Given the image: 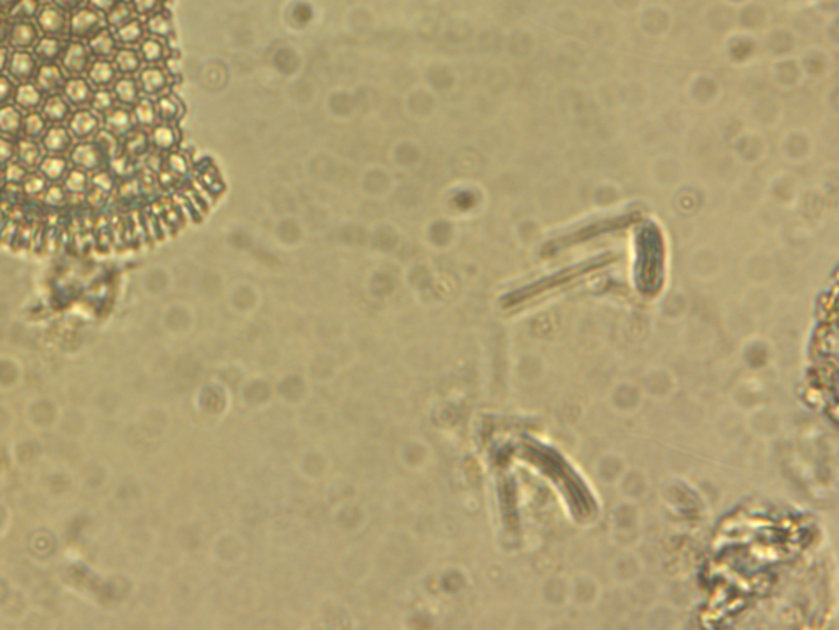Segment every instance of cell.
<instances>
[{
	"label": "cell",
	"mask_w": 839,
	"mask_h": 630,
	"mask_svg": "<svg viewBox=\"0 0 839 630\" xmlns=\"http://www.w3.org/2000/svg\"><path fill=\"white\" fill-rule=\"evenodd\" d=\"M64 71L55 63L43 64L40 71L36 73V88L40 89L43 94L57 95L59 90L64 89Z\"/></svg>",
	"instance_id": "5bb4252c"
},
{
	"label": "cell",
	"mask_w": 839,
	"mask_h": 630,
	"mask_svg": "<svg viewBox=\"0 0 839 630\" xmlns=\"http://www.w3.org/2000/svg\"><path fill=\"white\" fill-rule=\"evenodd\" d=\"M71 143H73L71 133L61 127L51 128V130H48L45 136H43V148H45V151L55 156H61L64 155V153H68L71 150Z\"/></svg>",
	"instance_id": "44dd1931"
},
{
	"label": "cell",
	"mask_w": 839,
	"mask_h": 630,
	"mask_svg": "<svg viewBox=\"0 0 839 630\" xmlns=\"http://www.w3.org/2000/svg\"><path fill=\"white\" fill-rule=\"evenodd\" d=\"M90 181H92V188H97V189H100L105 194L112 192V190L115 189V179H113V176L110 174L108 171H105V168L92 173V179H90Z\"/></svg>",
	"instance_id": "f6af8a7d"
},
{
	"label": "cell",
	"mask_w": 839,
	"mask_h": 630,
	"mask_svg": "<svg viewBox=\"0 0 839 630\" xmlns=\"http://www.w3.org/2000/svg\"><path fill=\"white\" fill-rule=\"evenodd\" d=\"M40 40V28L33 22H17L12 25L10 36H8V45L15 48L17 51H27Z\"/></svg>",
	"instance_id": "4fadbf2b"
},
{
	"label": "cell",
	"mask_w": 839,
	"mask_h": 630,
	"mask_svg": "<svg viewBox=\"0 0 839 630\" xmlns=\"http://www.w3.org/2000/svg\"><path fill=\"white\" fill-rule=\"evenodd\" d=\"M15 156V145L7 138H0V166L8 164Z\"/></svg>",
	"instance_id": "816d5d0a"
},
{
	"label": "cell",
	"mask_w": 839,
	"mask_h": 630,
	"mask_svg": "<svg viewBox=\"0 0 839 630\" xmlns=\"http://www.w3.org/2000/svg\"><path fill=\"white\" fill-rule=\"evenodd\" d=\"M3 178L10 184H22L27 178V168H23L20 163H8Z\"/></svg>",
	"instance_id": "681fc988"
},
{
	"label": "cell",
	"mask_w": 839,
	"mask_h": 630,
	"mask_svg": "<svg viewBox=\"0 0 839 630\" xmlns=\"http://www.w3.org/2000/svg\"><path fill=\"white\" fill-rule=\"evenodd\" d=\"M23 133H25L27 138H30V140H40V138L45 136L46 133V118L40 115V113H30L25 120H23V127H22Z\"/></svg>",
	"instance_id": "f35d334b"
},
{
	"label": "cell",
	"mask_w": 839,
	"mask_h": 630,
	"mask_svg": "<svg viewBox=\"0 0 839 630\" xmlns=\"http://www.w3.org/2000/svg\"><path fill=\"white\" fill-rule=\"evenodd\" d=\"M115 61V68L120 73L125 76H133L136 73H140L143 68V59L140 56V52H136L135 50H128V48H125V50H120L115 52L113 56Z\"/></svg>",
	"instance_id": "83f0119b"
},
{
	"label": "cell",
	"mask_w": 839,
	"mask_h": 630,
	"mask_svg": "<svg viewBox=\"0 0 839 630\" xmlns=\"http://www.w3.org/2000/svg\"><path fill=\"white\" fill-rule=\"evenodd\" d=\"M64 99L73 107H87L92 102V84L89 80L73 78L64 84Z\"/></svg>",
	"instance_id": "ac0fdd59"
},
{
	"label": "cell",
	"mask_w": 839,
	"mask_h": 630,
	"mask_svg": "<svg viewBox=\"0 0 839 630\" xmlns=\"http://www.w3.org/2000/svg\"><path fill=\"white\" fill-rule=\"evenodd\" d=\"M641 388L644 391V396H649V398L658 400H665L674 396L675 389H677V381H675L670 371L658 368V370L649 371L646 374V379L641 384Z\"/></svg>",
	"instance_id": "ba28073f"
},
{
	"label": "cell",
	"mask_w": 839,
	"mask_h": 630,
	"mask_svg": "<svg viewBox=\"0 0 839 630\" xmlns=\"http://www.w3.org/2000/svg\"><path fill=\"white\" fill-rule=\"evenodd\" d=\"M52 4H55L56 7H59L62 12L74 13L76 10H79V8L85 7L87 0H52Z\"/></svg>",
	"instance_id": "f5cc1de1"
},
{
	"label": "cell",
	"mask_w": 839,
	"mask_h": 630,
	"mask_svg": "<svg viewBox=\"0 0 839 630\" xmlns=\"http://www.w3.org/2000/svg\"><path fill=\"white\" fill-rule=\"evenodd\" d=\"M10 30H12L10 18L7 17V13H0V46L6 45V43H8V36H10Z\"/></svg>",
	"instance_id": "db71d44e"
},
{
	"label": "cell",
	"mask_w": 839,
	"mask_h": 630,
	"mask_svg": "<svg viewBox=\"0 0 839 630\" xmlns=\"http://www.w3.org/2000/svg\"><path fill=\"white\" fill-rule=\"evenodd\" d=\"M145 33L146 27L140 20L133 18L127 25L115 30V38H117V43L123 46H136L141 45V41L145 40Z\"/></svg>",
	"instance_id": "cb8c5ba5"
},
{
	"label": "cell",
	"mask_w": 839,
	"mask_h": 630,
	"mask_svg": "<svg viewBox=\"0 0 839 630\" xmlns=\"http://www.w3.org/2000/svg\"><path fill=\"white\" fill-rule=\"evenodd\" d=\"M616 488L620 489L623 499H630L637 503V500L644 498L646 493L649 491L648 476L640 470H630V468H628L625 475H623V478L620 479V483L616 484Z\"/></svg>",
	"instance_id": "8fae6325"
},
{
	"label": "cell",
	"mask_w": 839,
	"mask_h": 630,
	"mask_svg": "<svg viewBox=\"0 0 839 630\" xmlns=\"http://www.w3.org/2000/svg\"><path fill=\"white\" fill-rule=\"evenodd\" d=\"M642 560L633 550H623L615 560L612 561L610 573L612 580L620 586H631L640 580L642 575Z\"/></svg>",
	"instance_id": "277c9868"
},
{
	"label": "cell",
	"mask_w": 839,
	"mask_h": 630,
	"mask_svg": "<svg viewBox=\"0 0 839 630\" xmlns=\"http://www.w3.org/2000/svg\"><path fill=\"white\" fill-rule=\"evenodd\" d=\"M64 188L71 194H84L89 189V178L87 173L83 169H73L66 176Z\"/></svg>",
	"instance_id": "ab89813d"
},
{
	"label": "cell",
	"mask_w": 839,
	"mask_h": 630,
	"mask_svg": "<svg viewBox=\"0 0 839 630\" xmlns=\"http://www.w3.org/2000/svg\"><path fill=\"white\" fill-rule=\"evenodd\" d=\"M110 168L117 176L123 179H128L133 176V171H135V166L132 163V158L128 155H117L113 158H110Z\"/></svg>",
	"instance_id": "ee69618b"
},
{
	"label": "cell",
	"mask_w": 839,
	"mask_h": 630,
	"mask_svg": "<svg viewBox=\"0 0 839 630\" xmlns=\"http://www.w3.org/2000/svg\"><path fill=\"white\" fill-rule=\"evenodd\" d=\"M145 27L153 36L161 38V40H166V38H169L172 35L171 18L162 12H156V13H153V15L148 17V22Z\"/></svg>",
	"instance_id": "74e56055"
},
{
	"label": "cell",
	"mask_w": 839,
	"mask_h": 630,
	"mask_svg": "<svg viewBox=\"0 0 839 630\" xmlns=\"http://www.w3.org/2000/svg\"><path fill=\"white\" fill-rule=\"evenodd\" d=\"M113 94H115V99H117L120 104L135 105L138 100H140L141 89H140V84H138V80L132 79V78H122V79L115 80Z\"/></svg>",
	"instance_id": "f1b7e54d"
},
{
	"label": "cell",
	"mask_w": 839,
	"mask_h": 630,
	"mask_svg": "<svg viewBox=\"0 0 839 630\" xmlns=\"http://www.w3.org/2000/svg\"><path fill=\"white\" fill-rule=\"evenodd\" d=\"M8 73L15 83L27 84L30 83L38 73L36 59L31 52L28 51H15L8 59Z\"/></svg>",
	"instance_id": "7c38bea8"
},
{
	"label": "cell",
	"mask_w": 839,
	"mask_h": 630,
	"mask_svg": "<svg viewBox=\"0 0 839 630\" xmlns=\"http://www.w3.org/2000/svg\"><path fill=\"white\" fill-rule=\"evenodd\" d=\"M100 120L95 113L89 111H79L69 118V133L78 140H89L97 135Z\"/></svg>",
	"instance_id": "2e32d148"
},
{
	"label": "cell",
	"mask_w": 839,
	"mask_h": 630,
	"mask_svg": "<svg viewBox=\"0 0 839 630\" xmlns=\"http://www.w3.org/2000/svg\"><path fill=\"white\" fill-rule=\"evenodd\" d=\"M22 184H23V190H25V194H28V195H40L41 192H45V190L48 189L46 179L40 174H27V178Z\"/></svg>",
	"instance_id": "bcb514c9"
},
{
	"label": "cell",
	"mask_w": 839,
	"mask_h": 630,
	"mask_svg": "<svg viewBox=\"0 0 839 630\" xmlns=\"http://www.w3.org/2000/svg\"><path fill=\"white\" fill-rule=\"evenodd\" d=\"M117 68H115V64L110 63V61H95V63L90 64L87 71L89 83L102 89L108 88V85L115 84V80H117Z\"/></svg>",
	"instance_id": "603a6c76"
},
{
	"label": "cell",
	"mask_w": 839,
	"mask_h": 630,
	"mask_svg": "<svg viewBox=\"0 0 839 630\" xmlns=\"http://www.w3.org/2000/svg\"><path fill=\"white\" fill-rule=\"evenodd\" d=\"M17 0H0V10H10V8L15 6Z\"/></svg>",
	"instance_id": "680465c9"
},
{
	"label": "cell",
	"mask_w": 839,
	"mask_h": 630,
	"mask_svg": "<svg viewBox=\"0 0 839 630\" xmlns=\"http://www.w3.org/2000/svg\"><path fill=\"white\" fill-rule=\"evenodd\" d=\"M15 85H13V80L6 78V76H0V107L2 105H7L10 100L15 97Z\"/></svg>",
	"instance_id": "f907efd6"
},
{
	"label": "cell",
	"mask_w": 839,
	"mask_h": 630,
	"mask_svg": "<svg viewBox=\"0 0 839 630\" xmlns=\"http://www.w3.org/2000/svg\"><path fill=\"white\" fill-rule=\"evenodd\" d=\"M40 8H41L40 0H17L15 6H13L10 10L7 12V17L10 18V22H13V23L31 22L33 18H36Z\"/></svg>",
	"instance_id": "836d02e7"
},
{
	"label": "cell",
	"mask_w": 839,
	"mask_h": 630,
	"mask_svg": "<svg viewBox=\"0 0 839 630\" xmlns=\"http://www.w3.org/2000/svg\"><path fill=\"white\" fill-rule=\"evenodd\" d=\"M135 117L125 107H115L105 115V130L117 138H125L135 130Z\"/></svg>",
	"instance_id": "9a60e30c"
},
{
	"label": "cell",
	"mask_w": 839,
	"mask_h": 630,
	"mask_svg": "<svg viewBox=\"0 0 839 630\" xmlns=\"http://www.w3.org/2000/svg\"><path fill=\"white\" fill-rule=\"evenodd\" d=\"M135 122L143 128H153L157 123V112L156 105L150 99H140L135 104V111H133Z\"/></svg>",
	"instance_id": "d590c367"
},
{
	"label": "cell",
	"mask_w": 839,
	"mask_h": 630,
	"mask_svg": "<svg viewBox=\"0 0 839 630\" xmlns=\"http://www.w3.org/2000/svg\"><path fill=\"white\" fill-rule=\"evenodd\" d=\"M40 171H41L43 178L55 181L56 183V181L62 179L66 174L69 173L68 161H66L62 156H55V155L43 158V161L40 163Z\"/></svg>",
	"instance_id": "e575fe53"
},
{
	"label": "cell",
	"mask_w": 839,
	"mask_h": 630,
	"mask_svg": "<svg viewBox=\"0 0 839 630\" xmlns=\"http://www.w3.org/2000/svg\"><path fill=\"white\" fill-rule=\"evenodd\" d=\"M87 48L97 58H112V56H115V52H117V38H115L110 28H102V30L95 33L87 41Z\"/></svg>",
	"instance_id": "ffe728a7"
},
{
	"label": "cell",
	"mask_w": 839,
	"mask_h": 630,
	"mask_svg": "<svg viewBox=\"0 0 839 630\" xmlns=\"http://www.w3.org/2000/svg\"><path fill=\"white\" fill-rule=\"evenodd\" d=\"M71 161L76 164V168L95 173V171H100L105 168V163H107V155H105V153L102 151V148H100L95 141L94 143H80V145L74 146L73 151H71Z\"/></svg>",
	"instance_id": "9c48e42d"
},
{
	"label": "cell",
	"mask_w": 839,
	"mask_h": 630,
	"mask_svg": "<svg viewBox=\"0 0 839 630\" xmlns=\"http://www.w3.org/2000/svg\"><path fill=\"white\" fill-rule=\"evenodd\" d=\"M40 2H41V0H40Z\"/></svg>",
	"instance_id": "94428289"
},
{
	"label": "cell",
	"mask_w": 839,
	"mask_h": 630,
	"mask_svg": "<svg viewBox=\"0 0 839 630\" xmlns=\"http://www.w3.org/2000/svg\"><path fill=\"white\" fill-rule=\"evenodd\" d=\"M105 15L95 10V8L85 6L69 17V36L74 38L76 41L90 40L95 33H99L105 28Z\"/></svg>",
	"instance_id": "3957f363"
},
{
	"label": "cell",
	"mask_w": 839,
	"mask_h": 630,
	"mask_svg": "<svg viewBox=\"0 0 839 630\" xmlns=\"http://www.w3.org/2000/svg\"><path fill=\"white\" fill-rule=\"evenodd\" d=\"M43 117L52 123H61L69 118V104L59 95H50L43 104Z\"/></svg>",
	"instance_id": "1f68e13d"
},
{
	"label": "cell",
	"mask_w": 839,
	"mask_h": 630,
	"mask_svg": "<svg viewBox=\"0 0 839 630\" xmlns=\"http://www.w3.org/2000/svg\"><path fill=\"white\" fill-rule=\"evenodd\" d=\"M15 104L20 108H23V111L35 112L43 104V92L36 85L30 83L22 84L20 88L15 90Z\"/></svg>",
	"instance_id": "4316f807"
},
{
	"label": "cell",
	"mask_w": 839,
	"mask_h": 630,
	"mask_svg": "<svg viewBox=\"0 0 839 630\" xmlns=\"http://www.w3.org/2000/svg\"><path fill=\"white\" fill-rule=\"evenodd\" d=\"M140 56L148 64H160L166 58V45L161 38H145L140 45Z\"/></svg>",
	"instance_id": "d6a6232c"
},
{
	"label": "cell",
	"mask_w": 839,
	"mask_h": 630,
	"mask_svg": "<svg viewBox=\"0 0 839 630\" xmlns=\"http://www.w3.org/2000/svg\"><path fill=\"white\" fill-rule=\"evenodd\" d=\"M150 141L156 150L171 151L174 150L177 143H179V133H177V130L171 123H160V125L156 123V125L153 127Z\"/></svg>",
	"instance_id": "7402d4cb"
},
{
	"label": "cell",
	"mask_w": 839,
	"mask_h": 630,
	"mask_svg": "<svg viewBox=\"0 0 839 630\" xmlns=\"http://www.w3.org/2000/svg\"><path fill=\"white\" fill-rule=\"evenodd\" d=\"M36 25L40 31L45 33L46 36L52 38H68L69 36V17L68 13L62 12L59 7L55 4H45L41 6L40 12L36 15Z\"/></svg>",
	"instance_id": "8992f818"
},
{
	"label": "cell",
	"mask_w": 839,
	"mask_h": 630,
	"mask_svg": "<svg viewBox=\"0 0 839 630\" xmlns=\"http://www.w3.org/2000/svg\"><path fill=\"white\" fill-rule=\"evenodd\" d=\"M138 84H140L141 92H145L146 95H161L164 94V90L167 89L169 78H167L164 69L153 64L140 71V80H138Z\"/></svg>",
	"instance_id": "e0dca14e"
},
{
	"label": "cell",
	"mask_w": 839,
	"mask_h": 630,
	"mask_svg": "<svg viewBox=\"0 0 839 630\" xmlns=\"http://www.w3.org/2000/svg\"><path fill=\"white\" fill-rule=\"evenodd\" d=\"M642 400H644V391L641 384L633 383V381H621L610 393L612 407L620 414L637 412Z\"/></svg>",
	"instance_id": "5b68a950"
},
{
	"label": "cell",
	"mask_w": 839,
	"mask_h": 630,
	"mask_svg": "<svg viewBox=\"0 0 839 630\" xmlns=\"http://www.w3.org/2000/svg\"><path fill=\"white\" fill-rule=\"evenodd\" d=\"M95 143L102 148V151L107 155V158L117 156L120 151V145H118V138L113 135V133H110L108 130H100L97 132V135H95Z\"/></svg>",
	"instance_id": "7bdbcfd3"
},
{
	"label": "cell",
	"mask_w": 839,
	"mask_h": 630,
	"mask_svg": "<svg viewBox=\"0 0 839 630\" xmlns=\"http://www.w3.org/2000/svg\"><path fill=\"white\" fill-rule=\"evenodd\" d=\"M105 195L107 194L102 192L100 189L92 188V190L89 192V204L92 205V207H100V205L105 202Z\"/></svg>",
	"instance_id": "9f6ffc18"
},
{
	"label": "cell",
	"mask_w": 839,
	"mask_h": 630,
	"mask_svg": "<svg viewBox=\"0 0 839 630\" xmlns=\"http://www.w3.org/2000/svg\"><path fill=\"white\" fill-rule=\"evenodd\" d=\"M156 112H157V118H160L162 123H172V122L179 120L182 112H184V108H182V104L179 99L174 97L172 94H164L157 99Z\"/></svg>",
	"instance_id": "484cf974"
},
{
	"label": "cell",
	"mask_w": 839,
	"mask_h": 630,
	"mask_svg": "<svg viewBox=\"0 0 839 630\" xmlns=\"http://www.w3.org/2000/svg\"><path fill=\"white\" fill-rule=\"evenodd\" d=\"M2 178H3V174H2V169H0V179H2Z\"/></svg>",
	"instance_id": "91938a15"
},
{
	"label": "cell",
	"mask_w": 839,
	"mask_h": 630,
	"mask_svg": "<svg viewBox=\"0 0 839 630\" xmlns=\"http://www.w3.org/2000/svg\"><path fill=\"white\" fill-rule=\"evenodd\" d=\"M66 40L64 38H52V36H45L40 38L38 43L35 45V56L40 61H43L45 64H51L56 63V61H59L62 58V55H64L66 51Z\"/></svg>",
	"instance_id": "d6986e66"
},
{
	"label": "cell",
	"mask_w": 839,
	"mask_h": 630,
	"mask_svg": "<svg viewBox=\"0 0 839 630\" xmlns=\"http://www.w3.org/2000/svg\"><path fill=\"white\" fill-rule=\"evenodd\" d=\"M117 4H118V0H89V7L95 8V10L104 13V15L107 12L112 10Z\"/></svg>",
	"instance_id": "11a10c76"
},
{
	"label": "cell",
	"mask_w": 839,
	"mask_h": 630,
	"mask_svg": "<svg viewBox=\"0 0 839 630\" xmlns=\"http://www.w3.org/2000/svg\"><path fill=\"white\" fill-rule=\"evenodd\" d=\"M62 71L73 78H80L92 64V52L83 41H71L62 55Z\"/></svg>",
	"instance_id": "52a82bcc"
},
{
	"label": "cell",
	"mask_w": 839,
	"mask_h": 630,
	"mask_svg": "<svg viewBox=\"0 0 839 630\" xmlns=\"http://www.w3.org/2000/svg\"><path fill=\"white\" fill-rule=\"evenodd\" d=\"M160 4L161 0H132L133 10L143 17H150L153 13H156L157 8H160Z\"/></svg>",
	"instance_id": "c3c4849f"
},
{
	"label": "cell",
	"mask_w": 839,
	"mask_h": 630,
	"mask_svg": "<svg viewBox=\"0 0 839 630\" xmlns=\"http://www.w3.org/2000/svg\"><path fill=\"white\" fill-rule=\"evenodd\" d=\"M602 589L595 578L577 575L567 581V601L579 609H592L600 601Z\"/></svg>",
	"instance_id": "7a4b0ae2"
},
{
	"label": "cell",
	"mask_w": 839,
	"mask_h": 630,
	"mask_svg": "<svg viewBox=\"0 0 839 630\" xmlns=\"http://www.w3.org/2000/svg\"><path fill=\"white\" fill-rule=\"evenodd\" d=\"M628 463L625 461V458L621 455H618V453H605V455H602L597 460L595 465V475L597 478L602 481V483H605L608 486H616L620 483V479L623 478V475H625L628 470Z\"/></svg>",
	"instance_id": "30bf717a"
},
{
	"label": "cell",
	"mask_w": 839,
	"mask_h": 630,
	"mask_svg": "<svg viewBox=\"0 0 839 630\" xmlns=\"http://www.w3.org/2000/svg\"><path fill=\"white\" fill-rule=\"evenodd\" d=\"M23 118L18 108L13 105L0 107V132L7 136H17L22 132Z\"/></svg>",
	"instance_id": "f546056e"
},
{
	"label": "cell",
	"mask_w": 839,
	"mask_h": 630,
	"mask_svg": "<svg viewBox=\"0 0 839 630\" xmlns=\"http://www.w3.org/2000/svg\"><path fill=\"white\" fill-rule=\"evenodd\" d=\"M164 164H166V169H169L172 174L177 176V178H184L185 174H189L190 163H189V160L182 155V153H177V151L169 153V155L166 156Z\"/></svg>",
	"instance_id": "60d3db41"
},
{
	"label": "cell",
	"mask_w": 839,
	"mask_h": 630,
	"mask_svg": "<svg viewBox=\"0 0 839 630\" xmlns=\"http://www.w3.org/2000/svg\"><path fill=\"white\" fill-rule=\"evenodd\" d=\"M115 94L110 92V90H97V92H94L92 95V108L97 113H104V115H107V113L112 111V108L117 107L115 105Z\"/></svg>",
	"instance_id": "b9f144b4"
},
{
	"label": "cell",
	"mask_w": 839,
	"mask_h": 630,
	"mask_svg": "<svg viewBox=\"0 0 839 630\" xmlns=\"http://www.w3.org/2000/svg\"><path fill=\"white\" fill-rule=\"evenodd\" d=\"M68 200V194H66V188H61V186H51V188L46 189L45 194V202L52 205V207H59Z\"/></svg>",
	"instance_id": "7dc6e473"
},
{
	"label": "cell",
	"mask_w": 839,
	"mask_h": 630,
	"mask_svg": "<svg viewBox=\"0 0 839 630\" xmlns=\"http://www.w3.org/2000/svg\"><path fill=\"white\" fill-rule=\"evenodd\" d=\"M133 15H135V10H133L132 2L118 0L117 6L110 12L105 13V25H107L110 30H118L120 27L127 25L128 22L133 20V18H135Z\"/></svg>",
	"instance_id": "4dcf8cb0"
},
{
	"label": "cell",
	"mask_w": 839,
	"mask_h": 630,
	"mask_svg": "<svg viewBox=\"0 0 839 630\" xmlns=\"http://www.w3.org/2000/svg\"><path fill=\"white\" fill-rule=\"evenodd\" d=\"M127 140H125L123 145V151L125 155H128L130 158H140L145 155L148 151V146H150V136L146 135L143 130H133L130 135L125 136Z\"/></svg>",
	"instance_id": "8d00e7d4"
},
{
	"label": "cell",
	"mask_w": 839,
	"mask_h": 630,
	"mask_svg": "<svg viewBox=\"0 0 839 630\" xmlns=\"http://www.w3.org/2000/svg\"><path fill=\"white\" fill-rule=\"evenodd\" d=\"M642 514L635 500L621 499L612 510L610 537L621 550H633L641 542Z\"/></svg>",
	"instance_id": "6da1fadb"
},
{
	"label": "cell",
	"mask_w": 839,
	"mask_h": 630,
	"mask_svg": "<svg viewBox=\"0 0 839 630\" xmlns=\"http://www.w3.org/2000/svg\"><path fill=\"white\" fill-rule=\"evenodd\" d=\"M8 59H10V56H8L7 48L0 46V73H2L3 69H7V66H8Z\"/></svg>",
	"instance_id": "6f0895ef"
},
{
	"label": "cell",
	"mask_w": 839,
	"mask_h": 630,
	"mask_svg": "<svg viewBox=\"0 0 839 630\" xmlns=\"http://www.w3.org/2000/svg\"><path fill=\"white\" fill-rule=\"evenodd\" d=\"M15 156L23 168H36L43 161V151L35 140H22L15 146Z\"/></svg>",
	"instance_id": "d4e9b609"
}]
</instances>
